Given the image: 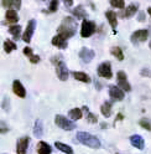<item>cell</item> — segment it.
Masks as SVG:
<instances>
[{
    "label": "cell",
    "mask_w": 151,
    "mask_h": 154,
    "mask_svg": "<svg viewBox=\"0 0 151 154\" xmlns=\"http://www.w3.org/2000/svg\"><path fill=\"white\" fill-rule=\"evenodd\" d=\"M63 4L67 6V8H68V6H72V5H73V0H64Z\"/></svg>",
    "instance_id": "obj_39"
},
{
    "label": "cell",
    "mask_w": 151,
    "mask_h": 154,
    "mask_svg": "<svg viewBox=\"0 0 151 154\" xmlns=\"http://www.w3.org/2000/svg\"><path fill=\"white\" fill-rule=\"evenodd\" d=\"M97 31V25L94 21H90L88 19L82 21V26H81V36L83 38H87L90 37L94 32Z\"/></svg>",
    "instance_id": "obj_4"
},
{
    "label": "cell",
    "mask_w": 151,
    "mask_h": 154,
    "mask_svg": "<svg viewBox=\"0 0 151 154\" xmlns=\"http://www.w3.org/2000/svg\"><path fill=\"white\" fill-rule=\"evenodd\" d=\"M139 126H141L145 131H151V123H150V121L147 119V118H141L140 121H139Z\"/></svg>",
    "instance_id": "obj_31"
},
{
    "label": "cell",
    "mask_w": 151,
    "mask_h": 154,
    "mask_svg": "<svg viewBox=\"0 0 151 154\" xmlns=\"http://www.w3.org/2000/svg\"><path fill=\"white\" fill-rule=\"evenodd\" d=\"M13 92L17 96V97H20V98H25L26 97V90H25L22 83L19 80H15L13 82Z\"/></svg>",
    "instance_id": "obj_13"
},
{
    "label": "cell",
    "mask_w": 151,
    "mask_h": 154,
    "mask_svg": "<svg viewBox=\"0 0 151 154\" xmlns=\"http://www.w3.org/2000/svg\"><path fill=\"white\" fill-rule=\"evenodd\" d=\"M55 147L57 148L58 150L63 152L64 154H73V149L70 146H67V144L62 143V142H55Z\"/></svg>",
    "instance_id": "obj_25"
},
{
    "label": "cell",
    "mask_w": 151,
    "mask_h": 154,
    "mask_svg": "<svg viewBox=\"0 0 151 154\" xmlns=\"http://www.w3.org/2000/svg\"><path fill=\"white\" fill-rule=\"evenodd\" d=\"M76 139L81 144H83V146L89 147L92 149H98L100 147V140L96 136H93V134L88 132H78L76 134Z\"/></svg>",
    "instance_id": "obj_2"
},
{
    "label": "cell",
    "mask_w": 151,
    "mask_h": 154,
    "mask_svg": "<svg viewBox=\"0 0 151 154\" xmlns=\"http://www.w3.org/2000/svg\"><path fill=\"white\" fill-rule=\"evenodd\" d=\"M123 118H124V116H123L121 113H118V116H117V118H115V122H117V121H121Z\"/></svg>",
    "instance_id": "obj_40"
},
{
    "label": "cell",
    "mask_w": 151,
    "mask_h": 154,
    "mask_svg": "<svg viewBox=\"0 0 151 154\" xmlns=\"http://www.w3.org/2000/svg\"><path fill=\"white\" fill-rule=\"evenodd\" d=\"M94 56H96V52L88 47H82L79 51V59L83 63H89L94 59Z\"/></svg>",
    "instance_id": "obj_11"
},
{
    "label": "cell",
    "mask_w": 151,
    "mask_h": 154,
    "mask_svg": "<svg viewBox=\"0 0 151 154\" xmlns=\"http://www.w3.org/2000/svg\"><path fill=\"white\" fill-rule=\"evenodd\" d=\"M22 52H24V55H26L27 57H29V59H30L31 56H34V54H32V49H31V47H29V46H26L25 49L22 50Z\"/></svg>",
    "instance_id": "obj_34"
},
{
    "label": "cell",
    "mask_w": 151,
    "mask_h": 154,
    "mask_svg": "<svg viewBox=\"0 0 151 154\" xmlns=\"http://www.w3.org/2000/svg\"><path fill=\"white\" fill-rule=\"evenodd\" d=\"M117 82H118V87L121 88L124 92H130L131 91V86L128 82V77H126V73L124 71H118Z\"/></svg>",
    "instance_id": "obj_8"
},
{
    "label": "cell",
    "mask_w": 151,
    "mask_h": 154,
    "mask_svg": "<svg viewBox=\"0 0 151 154\" xmlns=\"http://www.w3.org/2000/svg\"><path fill=\"white\" fill-rule=\"evenodd\" d=\"M29 144H30V138L27 136L20 138L16 143V154H26Z\"/></svg>",
    "instance_id": "obj_12"
},
{
    "label": "cell",
    "mask_w": 151,
    "mask_h": 154,
    "mask_svg": "<svg viewBox=\"0 0 151 154\" xmlns=\"http://www.w3.org/2000/svg\"><path fill=\"white\" fill-rule=\"evenodd\" d=\"M97 73L99 77H103V79H108L110 80L113 77V71H111V63L109 61H104L102 62L98 69H97Z\"/></svg>",
    "instance_id": "obj_5"
},
{
    "label": "cell",
    "mask_w": 151,
    "mask_h": 154,
    "mask_svg": "<svg viewBox=\"0 0 151 154\" xmlns=\"http://www.w3.org/2000/svg\"><path fill=\"white\" fill-rule=\"evenodd\" d=\"M149 37V30L146 29H141V30H136L131 34L130 40L134 45H139L140 42H145Z\"/></svg>",
    "instance_id": "obj_6"
},
{
    "label": "cell",
    "mask_w": 151,
    "mask_h": 154,
    "mask_svg": "<svg viewBox=\"0 0 151 154\" xmlns=\"http://www.w3.org/2000/svg\"><path fill=\"white\" fill-rule=\"evenodd\" d=\"M3 154H5V153H3Z\"/></svg>",
    "instance_id": "obj_45"
},
{
    "label": "cell",
    "mask_w": 151,
    "mask_h": 154,
    "mask_svg": "<svg viewBox=\"0 0 151 154\" xmlns=\"http://www.w3.org/2000/svg\"><path fill=\"white\" fill-rule=\"evenodd\" d=\"M9 32H10L15 40H17L19 37H20V34H21V26L20 25H11L9 27Z\"/></svg>",
    "instance_id": "obj_29"
},
{
    "label": "cell",
    "mask_w": 151,
    "mask_h": 154,
    "mask_svg": "<svg viewBox=\"0 0 151 154\" xmlns=\"http://www.w3.org/2000/svg\"><path fill=\"white\" fill-rule=\"evenodd\" d=\"M138 9H139V5L136 4H130L126 9H125V13H124V17H131L134 16L136 13H138Z\"/></svg>",
    "instance_id": "obj_26"
},
{
    "label": "cell",
    "mask_w": 151,
    "mask_h": 154,
    "mask_svg": "<svg viewBox=\"0 0 151 154\" xmlns=\"http://www.w3.org/2000/svg\"><path fill=\"white\" fill-rule=\"evenodd\" d=\"M83 111L87 112V122H88V123H97V122H98V117H97V116L94 114V113L89 112V109L86 107V106L83 107Z\"/></svg>",
    "instance_id": "obj_30"
},
{
    "label": "cell",
    "mask_w": 151,
    "mask_h": 154,
    "mask_svg": "<svg viewBox=\"0 0 151 154\" xmlns=\"http://www.w3.org/2000/svg\"><path fill=\"white\" fill-rule=\"evenodd\" d=\"M138 20H139L140 23H143V21H145V13H144V11H140V13H139V16H138Z\"/></svg>",
    "instance_id": "obj_38"
},
{
    "label": "cell",
    "mask_w": 151,
    "mask_h": 154,
    "mask_svg": "<svg viewBox=\"0 0 151 154\" xmlns=\"http://www.w3.org/2000/svg\"><path fill=\"white\" fill-rule=\"evenodd\" d=\"M35 29H36V20L35 19H31V20L27 21V25H26V29L22 34V40L26 44H30L31 42V38H32V35L35 32Z\"/></svg>",
    "instance_id": "obj_7"
},
{
    "label": "cell",
    "mask_w": 151,
    "mask_h": 154,
    "mask_svg": "<svg viewBox=\"0 0 151 154\" xmlns=\"http://www.w3.org/2000/svg\"><path fill=\"white\" fill-rule=\"evenodd\" d=\"M32 132H34V136L37 137V138L43 136V124H42V121L41 119H36L35 121Z\"/></svg>",
    "instance_id": "obj_17"
},
{
    "label": "cell",
    "mask_w": 151,
    "mask_h": 154,
    "mask_svg": "<svg viewBox=\"0 0 151 154\" xmlns=\"http://www.w3.org/2000/svg\"><path fill=\"white\" fill-rule=\"evenodd\" d=\"M72 14H73V16H76L77 19H83V20H86V17H87V11L84 10L83 5H78L76 9H73Z\"/></svg>",
    "instance_id": "obj_22"
},
{
    "label": "cell",
    "mask_w": 151,
    "mask_h": 154,
    "mask_svg": "<svg viewBox=\"0 0 151 154\" xmlns=\"http://www.w3.org/2000/svg\"><path fill=\"white\" fill-rule=\"evenodd\" d=\"M147 14L151 16V8H147Z\"/></svg>",
    "instance_id": "obj_42"
},
{
    "label": "cell",
    "mask_w": 151,
    "mask_h": 154,
    "mask_svg": "<svg viewBox=\"0 0 151 154\" xmlns=\"http://www.w3.org/2000/svg\"><path fill=\"white\" fill-rule=\"evenodd\" d=\"M141 76H144V77H151V71L147 70V69H144L143 71H141Z\"/></svg>",
    "instance_id": "obj_37"
},
{
    "label": "cell",
    "mask_w": 151,
    "mask_h": 154,
    "mask_svg": "<svg viewBox=\"0 0 151 154\" xmlns=\"http://www.w3.org/2000/svg\"><path fill=\"white\" fill-rule=\"evenodd\" d=\"M55 124L57 127H60L61 129H64V131H73V129H76L74 122L71 121L67 117H64V116H62V114H57L55 117Z\"/></svg>",
    "instance_id": "obj_3"
},
{
    "label": "cell",
    "mask_w": 151,
    "mask_h": 154,
    "mask_svg": "<svg viewBox=\"0 0 151 154\" xmlns=\"http://www.w3.org/2000/svg\"><path fill=\"white\" fill-rule=\"evenodd\" d=\"M56 73H57L58 80L61 81H67L68 77H70V72L66 63L63 61H60L57 65H56Z\"/></svg>",
    "instance_id": "obj_9"
},
{
    "label": "cell",
    "mask_w": 151,
    "mask_h": 154,
    "mask_svg": "<svg viewBox=\"0 0 151 154\" xmlns=\"http://www.w3.org/2000/svg\"><path fill=\"white\" fill-rule=\"evenodd\" d=\"M37 153L39 154H51L52 148L49 143L41 140V142H39V144H37Z\"/></svg>",
    "instance_id": "obj_16"
},
{
    "label": "cell",
    "mask_w": 151,
    "mask_h": 154,
    "mask_svg": "<svg viewBox=\"0 0 151 154\" xmlns=\"http://www.w3.org/2000/svg\"><path fill=\"white\" fill-rule=\"evenodd\" d=\"M6 132H9V128L6 127L5 122H4V121H1V126H0V133L4 134V133H6Z\"/></svg>",
    "instance_id": "obj_36"
},
{
    "label": "cell",
    "mask_w": 151,
    "mask_h": 154,
    "mask_svg": "<svg viewBox=\"0 0 151 154\" xmlns=\"http://www.w3.org/2000/svg\"><path fill=\"white\" fill-rule=\"evenodd\" d=\"M149 46H150V49H151V41H150V42H149Z\"/></svg>",
    "instance_id": "obj_44"
},
{
    "label": "cell",
    "mask_w": 151,
    "mask_h": 154,
    "mask_svg": "<svg viewBox=\"0 0 151 154\" xmlns=\"http://www.w3.org/2000/svg\"><path fill=\"white\" fill-rule=\"evenodd\" d=\"M76 32H77V23L72 16H66L57 29V35H61L66 40H68L76 35Z\"/></svg>",
    "instance_id": "obj_1"
},
{
    "label": "cell",
    "mask_w": 151,
    "mask_h": 154,
    "mask_svg": "<svg viewBox=\"0 0 151 154\" xmlns=\"http://www.w3.org/2000/svg\"><path fill=\"white\" fill-rule=\"evenodd\" d=\"M4 8H9V10H11V8H15V9H20L21 8V2L20 0H1L0 2Z\"/></svg>",
    "instance_id": "obj_19"
},
{
    "label": "cell",
    "mask_w": 151,
    "mask_h": 154,
    "mask_svg": "<svg viewBox=\"0 0 151 154\" xmlns=\"http://www.w3.org/2000/svg\"><path fill=\"white\" fill-rule=\"evenodd\" d=\"M83 117V113H82V109L79 108H72L71 111H68V118L71 121H78Z\"/></svg>",
    "instance_id": "obj_24"
},
{
    "label": "cell",
    "mask_w": 151,
    "mask_h": 154,
    "mask_svg": "<svg viewBox=\"0 0 151 154\" xmlns=\"http://www.w3.org/2000/svg\"><path fill=\"white\" fill-rule=\"evenodd\" d=\"M102 128H107V124L105 123H102Z\"/></svg>",
    "instance_id": "obj_43"
},
{
    "label": "cell",
    "mask_w": 151,
    "mask_h": 154,
    "mask_svg": "<svg viewBox=\"0 0 151 154\" xmlns=\"http://www.w3.org/2000/svg\"><path fill=\"white\" fill-rule=\"evenodd\" d=\"M73 77L77 81H81V82H84V83H89L90 82V77L86 73V72H82V71H74L72 72Z\"/></svg>",
    "instance_id": "obj_20"
},
{
    "label": "cell",
    "mask_w": 151,
    "mask_h": 154,
    "mask_svg": "<svg viewBox=\"0 0 151 154\" xmlns=\"http://www.w3.org/2000/svg\"><path fill=\"white\" fill-rule=\"evenodd\" d=\"M105 17H107L108 23L110 24V26L113 29H115L118 25V15L113 10H109V11H105Z\"/></svg>",
    "instance_id": "obj_18"
},
{
    "label": "cell",
    "mask_w": 151,
    "mask_h": 154,
    "mask_svg": "<svg viewBox=\"0 0 151 154\" xmlns=\"http://www.w3.org/2000/svg\"><path fill=\"white\" fill-rule=\"evenodd\" d=\"M110 54L115 57V59H118L119 61H123L124 60V52H123V50L120 49L119 46H114V47H111V50H110Z\"/></svg>",
    "instance_id": "obj_27"
},
{
    "label": "cell",
    "mask_w": 151,
    "mask_h": 154,
    "mask_svg": "<svg viewBox=\"0 0 151 154\" xmlns=\"http://www.w3.org/2000/svg\"><path fill=\"white\" fill-rule=\"evenodd\" d=\"M58 10V2L57 0H51L49 3V13H56Z\"/></svg>",
    "instance_id": "obj_33"
},
{
    "label": "cell",
    "mask_w": 151,
    "mask_h": 154,
    "mask_svg": "<svg viewBox=\"0 0 151 154\" xmlns=\"http://www.w3.org/2000/svg\"><path fill=\"white\" fill-rule=\"evenodd\" d=\"M96 88H97V90H102L100 83H99V82H97V81H96Z\"/></svg>",
    "instance_id": "obj_41"
},
{
    "label": "cell",
    "mask_w": 151,
    "mask_h": 154,
    "mask_svg": "<svg viewBox=\"0 0 151 154\" xmlns=\"http://www.w3.org/2000/svg\"><path fill=\"white\" fill-rule=\"evenodd\" d=\"M109 96L113 101H123L125 97L124 94V91L121 88H119L118 86H114V85H110L109 86Z\"/></svg>",
    "instance_id": "obj_10"
},
{
    "label": "cell",
    "mask_w": 151,
    "mask_h": 154,
    "mask_svg": "<svg viewBox=\"0 0 151 154\" xmlns=\"http://www.w3.org/2000/svg\"><path fill=\"white\" fill-rule=\"evenodd\" d=\"M16 49H17V46H16V44L14 41H11V40H5L4 41V51L6 54H11Z\"/></svg>",
    "instance_id": "obj_28"
},
{
    "label": "cell",
    "mask_w": 151,
    "mask_h": 154,
    "mask_svg": "<svg viewBox=\"0 0 151 154\" xmlns=\"http://www.w3.org/2000/svg\"><path fill=\"white\" fill-rule=\"evenodd\" d=\"M52 45L56 46V47H58V49L63 50V49L67 47V40H66V38L63 36H61V35H56L52 38Z\"/></svg>",
    "instance_id": "obj_15"
},
{
    "label": "cell",
    "mask_w": 151,
    "mask_h": 154,
    "mask_svg": "<svg viewBox=\"0 0 151 154\" xmlns=\"http://www.w3.org/2000/svg\"><path fill=\"white\" fill-rule=\"evenodd\" d=\"M130 143L134 148H138L140 150H143L145 148V140L141 136H139V134H133V136L130 137Z\"/></svg>",
    "instance_id": "obj_14"
},
{
    "label": "cell",
    "mask_w": 151,
    "mask_h": 154,
    "mask_svg": "<svg viewBox=\"0 0 151 154\" xmlns=\"http://www.w3.org/2000/svg\"><path fill=\"white\" fill-rule=\"evenodd\" d=\"M5 19H6V21L9 24H15L19 21V15L16 13V10H7L6 14H5Z\"/></svg>",
    "instance_id": "obj_23"
},
{
    "label": "cell",
    "mask_w": 151,
    "mask_h": 154,
    "mask_svg": "<svg viewBox=\"0 0 151 154\" xmlns=\"http://www.w3.org/2000/svg\"><path fill=\"white\" fill-rule=\"evenodd\" d=\"M29 60H30V62H31V63H39L41 59H40V56H39V55H34V56H31V57H30Z\"/></svg>",
    "instance_id": "obj_35"
},
{
    "label": "cell",
    "mask_w": 151,
    "mask_h": 154,
    "mask_svg": "<svg viewBox=\"0 0 151 154\" xmlns=\"http://www.w3.org/2000/svg\"><path fill=\"white\" fill-rule=\"evenodd\" d=\"M111 108H113V103L110 101H105L100 106V112L104 117H110L111 114Z\"/></svg>",
    "instance_id": "obj_21"
},
{
    "label": "cell",
    "mask_w": 151,
    "mask_h": 154,
    "mask_svg": "<svg viewBox=\"0 0 151 154\" xmlns=\"http://www.w3.org/2000/svg\"><path fill=\"white\" fill-rule=\"evenodd\" d=\"M109 4H110V6L118 8V9H124V6H125V2H123V0H110Z\"/></svg>",
    "instance_id": "obj_32"
}]
</instances>
